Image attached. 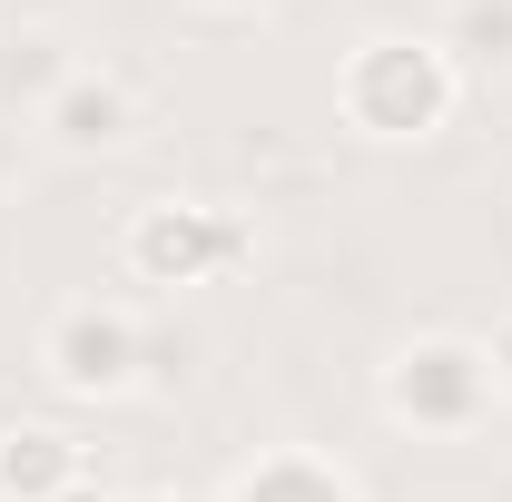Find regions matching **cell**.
I'll return each instance as SVG.
<instances>
[{"mask_svg": "<svg viewBox=\"0 0 512 502\" xmlns=\"http://www.w3.org/2000/svg\"><path fill=\"white\" fill-rule=\"evenodd\" d=\"M463 69L434 30H365L345 60H335V119L355 128L365 148H424L444 138L463 109Z\"/></svg>", "mask_w": 512, "mask_h": 502, "instance_id": "1", "label": "cell"}, {"mask_svg": "<svg viewBox=\"0 0 512 502\" xmlns=\"http://www.w3.org/2000/svg\"><path fill=\"white\" fill-rule=\"evenodd\" d=\"M375 414L414 443H463L503 414V384H493V355L483 335L463 325H414L404 345H384L375 365Z\"/></svg>", "mask_w": 512, "mask_h": 502, "instance_id": "2", "label": "cell"}, {"mask_svg": "<svg viewBox=\"0 0 512 502\" xmlns=\"http://www.w3.org/2000/svg\"><path fill=\"white\" fill-rule=\"evenodd\" d=\"M256 256V217L227 197H138L119 217V276L128 286H158V296H197L217 276H237Z\"/></svg>", "mask_w": 512, "mask_h": 502, "instance_id": "3", "label": "cell"}, {"mask_svg": "<svg viewBox=\"0 0 512 502\" xmlns=\"http://www.w3.org/2000/svg\"><path fill=\"white\" fill-rule=\"evenodd\" d=\"M30 365L60 404H128L148 384V325L119 296H60L30 335Z\"/></svg>", "mask_w": 512, "mask_h": 502, "instance_id": "4", "label": "cell"}, {"mask_svg": "<svg viewBox=\"0 0 512 502\" xmlns=\"http://www.w3.org/2000/svg\"><path fill=\"white\" fill-rule=\"evenodd\" d=\"M30 138L50 148V158H128L138 138H148V99H138V79L119 60H79L69 69V89L30 119Z\"/></svg>", "mask_w": 512, "mask_h": 502, "instance_id": "5", "label": "cell"}, {"mask_svg": "<svg viewBox=\"0 0 512 502\" xmlns=\"http://www.w3.org/2000/svg\"><path fill=\"white\" fill-rule=\"evenodd\" d=\"M217 502H365V473L345 453H325V443H266V453H247L227 473Z\"/></svg>", "mask_w": 512, "mask_h": 502, "instance_id": "6", "label": "cell"}, {"mask_svg": "<svg viewBox=\"0 0 512 502\" xmlns=\"http://www.w3.org/2000/svg\"><path fill=\"white\" fill-rule=\"evenodd\" d=\"M99 463H89V443L69 434V424H40V414H20V424H0V502H60L69 483H89Z\"/></svg>", "mask_w": 512, "mask_h": 502, "instance_id": "7", "label": "cell"}, {"mask_svg": "<svg viewBox=\"0 0 512 502\" xmlns=\"http://www.w3.org/2000/svg\"><path fill=\"white\" fill-rule=\"evenodd\" d=\"M69 69H79V40H69L60 20H20V30H0V109L30 128L69 89Z\"/></svg>", "mask_w": 512, "mask_h": 502, "instance_id": "8", "label": "cell"}, {"mask_svg": "<svg viewBox=\"0 0 512 502\" xmlns=\"http://www.w3.org/2000/svg\"><path fill=\"white\" fill-rule=\"evenodd\" d=\"M434 40L453 50L463 79H512V0H453Z\"/></svg>", "mask_w": 512, "mask_h": 502, "instance_id": "9", "label": "cell"}, {"mask_svg": "<svg viewBox=\"0 0 512 502\" xmlns=\"http://www.w3.org/2000/svg\"><path fill=\"white\" fill-rule=\"evenodd\" d=\"M20 168H30V128H20L10 109H0V197L20 188Z\"/></svg>", "mask_w": 512, "mask_h": 502, "instance_id": "10", "label": "cell"}, {"mask_svg": "<svg viewBox=\"0 0 512 502\" xmlns=\"http://www.w3.org/2000/svg\"><path fill=\"white\" fill-rule=\"evenodd\" d=\"M483 355H493V384H503V404H512V315L483 335Z\"/></svg>", "mask_w": 512, "mask_h": 502, "instance_id": "11", "label": "cell"}, {"mask_svg": "<svg viewBox=\"0 0 512 502\" xmlns=\"http://www.w3.org/2000/svg\"><path fill=\"white\" fill-rule=\"evenodd\" d=\"M197 20H266V10H276V0H188Z\"/></svg>", "mask_w": 512, "mask_h": 502, "instance_id": "12", "label": "cell"}, {"mask_svg": "<svg viewBox=\"0 0 512 502\" xmlns=\"http://www.w3.org/2000/svg\"><path fill=\"white\" fill-rule=\"evenodd\" d=\"M60 502H119V493H109V483H99V473H89V483H69Z\"/></svg>", "mask_w": 512, "mask_h": 502, "instance_id": "13", "label": "cell"}, {"mask_svg": "<svg viewBox=\"0 0 512 502\" xmlns=\"http://www.w3.org/2000/svg\"><path fill=\"white\" fill-rule=\"evenodd\" d=\"M119 502H188V493H119Z\"/></svg>", "mask_w": 512, "mask_h": 502, "instance_id": "14", "label": "cell"}]
</instances>
